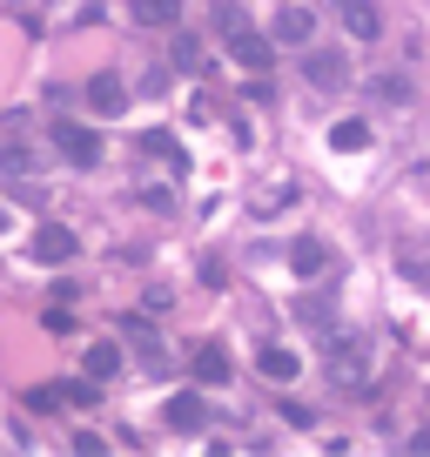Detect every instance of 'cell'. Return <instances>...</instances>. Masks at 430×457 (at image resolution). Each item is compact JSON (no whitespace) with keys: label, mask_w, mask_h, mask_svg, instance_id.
Wrapping results in <instances>:
<instances>
[{"label":"cell","mask_w":430,"mask_h":457,"mask_svg":"<svg viewBox=\"0 0 430 457\" xmlns=\"http://www.w3.org/2000/svg\"><path fill=\"white\" fill-rule=\"evenodd\" d=\"M336 21H343L350 41H376V34H384V14H376V0H336Z\"/></svg>","instance_id":"cell-6"},{"label":"cell","mask_w":430,"mask_h":457,"mask_svg":"<svg viewBox=\"0 0 430 457\" xmlns=\"http://www.w3.org/2000/svg\"><path fill=\"white\" fill-rule=\"evenodd\" d=\"M169 424H175V430H188V437H195V430L209 424V403H202V397H169Z\"/></svg>","instance_id":"cell-13"},{"label":"cell","mask_w":430,"mask_h":457,"mask_svg":"<svg viewBox=\"0 0 430 457\" xmlns=\"http://www.w3.org/2000/svg\"><path fill=\"white\" fill-rule=\"evenodd\" d=\"M243 28H249V14H243V7H236V0H215V34L229 41V34H243Z\"/></svg>","instance_id":"cell-17"},{"label":"cell","mask_w":430,"mask_h":457,"mask_svg":"<svg viewBox=\"0 0 430 457\" xmlns=\"http://www.w3.org/2000/svg\"><path fill=\"white\" fill-rule=\"evenodd\" d=\"M289 270H296L302 283H310V276H323V270H330V249L316 243V236H296V243H289Z\"/></svg>","instance_id":"cell-9"},{"label":"cell","mask_w":430,"mask_h":457,"mask_svg":"<svg viewBox=\"0 0 430 457\" xmlns=\"http://www.w3.org/2000/svg\"><path fill=\"white\" fill-rule=\"evenodd\" d=\"M330 148H343V155L370 148V121H336V129H330Z\"/></svg>","instance_id":"cell-15"},{"label":"cell","mask_w":430,"mask_h":457,"mask_svg":"<svg viewBox=\"0 0 430 457\" xmlns=\"http://www.w3.org/2000/svg\"><path fill=\"white\" fill-rule=\"evenodd\" d=\"M81 370H87V377H101V384H108V377L121 370V343H87V357H81Z\"/></svg>","instance_id":"cell-14"},{"label":"cell","mask_w":430,"mask_h":457,"mask_svg":"<svg viewBox=\"0 0 430 457\" xmlns=\"http://www.w3.org/2000/svg\"><path fill=\"white\" fill-rule=\"evenodd\" d=\"M142 148H148V155H169V169H188L182 148H175V135H161V129H148V135H142Z\"/></svg>","instance_id":"cell-18"},{"label":"cell","mask_w":430,"mask_h":457,"mask_svg":"<svg viewBox=\"0 0 430 457\" xmlns=\"http://www.w3.org/2000/svg\"><path fill=\"white\" fill-rule=\"evenodd\" d=\"M74 249H81V236H74L68 222H41V228H34V256H41V262H68Z\"/></svg>","instance_id":"cell-8"},{"label":"cell","mask_w":430,"mask_h":457,"mask_svg":"<svg viewBox=\"0 0 430 457\" xmlns=\"http://www.w3.org/2000/svg\"><path fill=\"white\" fill-rule=\"evenodd\" d=\"M195 377L202 384H229V350H222V343H202L195 350Z\"/></svg>","instance_id":"cell-12"},{"label":"cell","mask_w":430,"mask_h":457,"mask_svg":"<svg viewBox=\"0 0 430 457\" xmlns=\"http://www.w3.org/2000/svg\"><path fill=\"white\" fill-rule=\"evenodd\" d=\"M269 34H276L283 47H310V34H316V14L302 7V0H283V7H276V21H269Z\"/></svg>","instance_id":"cell-3"},{"label":"cell","mask_w":430,"mask_h":457,"mask_svg":"<svg viewBox=\"0 0 430 457\" xmlns=\"http://www.w3.org/2000/svg\"><path fill=\"white\" fill-rule=\"evenodd\" d=\"M128 14L142 21V28H175V21H182V0H128Z\"/></svg>","instance_id":"cell-11"},{"label":"cell","mask_w":430,"mask_h":457,"mask_svg":"<svg viewBox=\"0 0 430 457\" xmlns=\"http://www.w3.org/2000/svg\"><path fill=\"white\" fill-rule=\"evenodd\" d=\"M256 370L269 377V384H289V377L302 370V357H296V350H283V343H262V350H256Z\"/></svg>","instance_id":"cell-10"},{"label":"cell","mask_w":430,"mask_h":457,"mask_svg":"<svg viewBox=\"0 0 430 457\" xmlns=\"http://www.w3.org/2000/svg\"><path fill=\"white\" fill-rule=\"evenodd\" d=\"M323 357H330V377H336L343 390H370V343H363V337L323 343Z\"/></svg>","instance_id":"cell-1"},{"label":"cell","mask_w":430,"mask_h":457,"mask_svg":"<svg viewBox=\"0 0 430 457\" xmlns=\"http://www.w3.org/2000/svg\"><path fill=\"white\" fill-rule=\"evenodd\" d=\"M229 54H236V68L262 74V68L276 61V34H256V28H243V34H229Z\"/></svg>","instance_id":"cell-5"},{"label":"cell","mask_w":430,"mask_h":457,"mask_svg":"<svg viewBox=\"0 0 430 457\" xmlns=\"http://www.w3.org/2000/svg\"><path fill=\"white\" fill-rule=\"evenodd\" d=\"M61 403H68V397H61V384H41V390H28V411H34V417L61 411Z\"/></svg>","instance_id":"cell-19"},{"label":"cell","mask_w":430,"mask_h":457,"mask_svg":"<svg viewBox=\"0 0 430 457\" xmlns=\"http://www.w3.org/2000/svg\"><path fill=\"white\" fill-rule=\"evenodd\" d=\"M87 108H95V114H121V108H128V81H121L115 68H101L95 81H87Z\"/></svg>","instance_id":"cell-7"},{"label":"cell","mask_w":430,"mask_h":457,"mask_svg":"<svg viewBox=\"0 0 430 457\" xmlns=\"http://www.w3.org/2000/svg\"><path fill=\"white\" fill-rule=\"evenodd\" d=\"M101 377H74V384H61V397H68V411H95V403H101Z\"/></svg>","instance_id":"cell-16"},{"label":"cell","mask_w":430,"mask_h":457,"mask_svg":"<svg viewBox=\"0 0 430 457\" xmlns=\"http://www.w3.org/2000/svg\"><path fill=\"white\" fill-rule=\"evenodd\" d=\"M175 68H202V47H195V34H175Z\"/></svg>","instance_id":"cell-20"},{"label":"cell","mask_w":430,"mask_h":457,"mask_svg":"<svg viewBox=\"0 0 430 457\" xmlns=\"http://www.w3.org/2000/svg\"><path fill=\"white\" fill-rule=\"evenodd\" d=\"M302 81H310L316 95H343V87L357 81V68H350V54H336V47H316V54L302 61Z\"/></svg>","instance_id":"cell-2"},{"label":"cell","mask_w":430,"mask_h":457,"mask_svg":"<svg viewBox=\"0 0 430 457\" xmlns=\"http://www.w3.org/2000/svg\"><path fill=\"white\" fill-rule=\"evenodd\" d=\"M54 148L74 162V169H95V162H101V135L95 129H74V121H54Z\"/></svg>","instance_id":"cell-4"}]
</instances>
